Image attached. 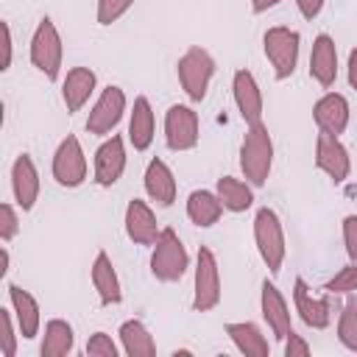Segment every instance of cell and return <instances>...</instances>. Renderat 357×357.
<instances>
[{
	"label": "cell",
	"instance_id": "cell-1",
	"mask_svg": "<svg viewBox=\"0 0 357 357\" xmlns=\"http://www.w3.org/2000/svg\"><path fill=\"white\" fill-rule=\"evenodd\" d=\"M273 167V139L265 123L245 126V137L240 145V170L251 187H262Z\"/></svg>",
	"mask_w": 357,
	"mask_h": 357
},
{
	"label": "cell",
	"instance_id": "cell-2",
	"mask_svg": "<svg viewBox=\"0 0 357 357\" xmlns=\"http://www.w3.org/2000/svg\"><path fill=\"white\" fill-rule=\"evenodd\" d=\"M61 61H64L61 33L50 17H42L33 28V36H31V64L47 81H56L61 73Z\"/></svg>",
	"mask_w": 357,
	"mask_h": 357
},
{
	"label": "cell",
	"instance_id": "cell-3",
	"mask_svg": "<svg viewBox=\"0 0 357 357\" xmlns=\"http://www.w3.org/2000/svg\"><path fill=\"white\" fill-rule=\"evenodd\" d=\"M254 243H257V251H259V259L265 262V268L271 273H279L284 254H287V245H284L282 220L271 206H262L254 215Z\"/></svg>",
	"mask_w": 357,
	"mask_h": 357
},
{
	"label": "cell",
	"instance_id": "cell-4",
	"mask_svg": "<svg viewBox=\"0 0 357 357\" xmlns=\"http://www.w3.org/2000/svg\"><path fill=\"white\" fill-rule=\"evenodd\" d=\"M190 268V254L173 229H162L151 251V273L159 282H178Z\"/></svg>",
	"mask_w": 357,
	"mask_h": 357
},
{
	"label": "cell",
	"instance_id": "cell-5",
	"mask_svg": "<svg viewBox=\"0 0 357 357\" xmlns=\"http://www.w3.org/2000/svg\"><path fill=\"white\" fill-rule=\"evenodd\" d=\"M298 47H301V36L298 31L287 28V25H273L265 31L262 36V50H265V59L271 61L273 67V75L279 81L290 78L296 73V64H298Z\"/></svg>",
	"mask_w": 357,
	"mask_h": 357
},
{
	"label": "cell",
	"instance_id": "cell-6",
	"mask_svg": "<svg viewBox=\"0 0 357 357\" xmlns=\"http://www.w3.org/2000/svg\"><path fill=\"white\" fill-rule=\"evenodd\" d=\"M176 73H178V84L184 89V95L192 100V103H201L206 98V89L215 78V59L204 50V47H190L178 64H176Z\"/></svg>",
	"mask_w": 357,
	"mask_h": 357
},
{
	"label": "cell",
	"instance_id": "cell-7",
	"mask_svg": "<svg viewBox=\"0 0 357 357\" xmlns=\"http://www.w3.org/2000/svg\"><path fill=\"white\" fill-rule=\"evenodd\" d=\"M220 304V268L212 248L201 245L195 254V273H192V310L209 312Z\"/></svg>",
	"mask_w": 357,
	"mask_h": 357
},
{
	"label": "cell",
	"instance_id": "cell-8",
	"mask_svg": "<svg viewBox=\"0 0 357 357\" xmlns=\"http://www.w3.org/2000/svg\"><path fill=\"white\" fill-rule=\"evenodd\" d=\"M50 173H53V178H56V184H61V187H67V190L81 187V184L86 181V153H84L78 137L67 134V137L56 145Z\"/></svg>",
	"mask_w": 357,
	"mask_h": 357
},
{
	"label": "cell",
	"instance_id": "cell-9",
	"mask_svg": "<svg viewBox=\"0 0 357 357\" xmlns=\"http://www.w3.org/2000/svg\"><path fill=\"white\" fill-rule=\"evenodd\" d=\"M201 137L198 112L184 103H173L165 114V142L170 151H192Z\"/></svg>",
	"mask_w": 357,
	"mask_h": 357
},
{
	"label": "cell",
	"instance_id": "cell-10",
	"mask_svg": "<svg viewBox=\"0 0 357 357\" xmlns=\"http://www.w3.org/2000/svg\"><path fill=\"white\" fill-rule=\"evenodd\" d=\"M126 103H128V100H126V92H123L120 86L109 84V86L98 95V100L92 103V109H89L86 131H89V134H98V137H109V134L117 128V123L123 120Z\"/></svg>",
	"mask_w": 357,
	"mask_h": 357
},
{
	"label": "cell",
	"instance_id": "cell-11",
	"mask_svg": "<svg viewBox=\"0 0 357 357\" xmlns=\"http://www.w3.org/2000/svg\"><path fill=\"white\" fill-rule=\"evenodd\" d=\"M315 165L321 173H326L335 184L346 181L351 173V156L346 151V145L340 142V137L321 131L315 139Z\"/></svg>",
	"mask_w": 357,
	"mask_h": 357
},
{
	"label": "cell",
	"instance_id": "cell-12",
	"mask_svg": "<svg viewBox=\"0 0 357 357\" xmlns=\"http://www.w3.org/2000/svg\"><path fill=\"white\" fill-rule=\"evenodd\" d=\"M231 95H234V106L240 112V120L245 126L262 123V112H265V100H262V89L254 78L251 70H237L231 78Z\"/></svg>",
	"mask_w": 357,
	"mask_h": 357
},
{
	"label": "cell",
	"instance_id": "cell-13",
	"mask_svg": "<svg viewBox=\"0 0 357 357\" xmlns=\"http://www.w3.org/2000/svg\"><path fill=\"white\" fill-rule=\"evenodd\" d=\"M126 142L120 134H109L95 151V184L112 187L126 170Z\"/></svg>",
	"mask_w": 357,
	"mask_h": 357
},
{
	"label": "cell",
	"instance_id": "cell-14",
	"mask_svg": "<svg viewBox=\"0 0 357 357\" xmlns=\"http://www.w3.org/2000/svg\"><path fill=\"white\" fill-rule=\"evenodd\" d=\"M259 310H262V318H265V324L276 340H284L293 332L290 307H287L282 290L268 279L262 282V290H259Z\"/></svg>",
	"mask_w": 357,
	"mask_h": 357
},
{
	"label": "cell",
	"instance_id": "cell-15",
	"mask_svg": "<svg viewBox=\"0 0 357 357\" xmlns=\"http://www.w3.org/2000/svg\"><path fill=\"white\" fill-rule=\"evenodd\" d=\"M39 170L36 162L31 159V153H20L11 165V192H14V204L28 212L33 209L36 198H39Z\"/></svg>",
	"mask_w": 357,
	"mask_h": 357
},
{
	"label": "cell",
	"instance_id": "cell-16",
	"mask_svg": "<svg viewBox=\"0 0 357 357\" xmlns=\"http://www.w3.org/2000/svg\"><path fill=\"white\" fill-rule=\"evenodd\" d=\"M310 75L315 84L329 89L337 81V45L329 33H318L310 50Z\"/></svg>",
	"mask_w": 357,
	"mask_h": 357
},
{
	"label": "cell",
	"instance_id": "cell-17",
	"mask_svg": "<svg viewBox=\"0 0 357 357\" xmlns=\"http://www.w3.org/2000/svg\"><path fill=\"white\" fill-rule=\"evenodd\" d=\"M293 304H296L298 318L307 326H312V329H326L329 326V321H332V304L326 298L312 296V290L307 287V282L301 276H296V282H293Z\"/></svg>",
	"mask_w": 357,
	"mask_h": 357
},
{
	"label": "cell",
	"instance_id": "cell-18",
	"mask_svg": "<svg viewBox=\"0 0 357 357\" xmlns=\"http://www.w3.org/2000/svg\"><path fill=\"white\" fill-rule=\"evenodd\" d=\"M6 290H8V307H11L14 318H17L20 335H22L25 340H33V337L39 335V326H42V310H39V301H36L28 290H22L20 284H11V282H8Z\"/></svg>",
	"mask_w": 357,
	"mask_h": 357
},
{
	"label": "cell",
	"instance_id": "cell-19",
	"mask_svg": "<svg viewBox=\"0 0 357 357\" xmlns=\"http://www.w3.org/2000/svg\"><path fill=\"white\" fill-rule=\"evenodd\" d=\"M349 114H351L349 112V100L340 92H326L312 106V117H315L318 131H326V134H335V137H340L346 131Z\"/></svg>",
	"mask_w": 357,
	"mask_h": 357
},
{
	"label": "cell",
	"instance_id": "cell-20",
	"mask_svg": "<svg viewBox=\"0 0 357 357\" xmlns=\"http://www.w3.org/2000/svg\"><path fill=\"white\" fill-rule=\"evenodd\" d=\"M159 231L162 229L156 223L153 209L145 201L131 198L128 206H126V234H128V240H134L137 245H153Z\"/></svg>",
	"mask_w": 357,
	"mask_h": 357
},
{
	"label": "cell",
	"instance_id": "cell-21",
	"mask_svg": "<svg viewBox=\"0 0 357 357\" xmlns=\"http://www.w3.org/2000/svg\"><path fill=\"white\" fill-rule=\"evenodd\" d=\"M95 86H98V75L89 67H73V70H67V75L61 81V100H64L67 112L70 114L73 112H81L89 103Z\"/></svg>",
	"mask_w": 357,
	"mask_h": 357
},
{
	"label": "cell",
	"instance_id": "cell-22",
	"mask_svg": "<svg viewBox=\"0 0 357 357\" xmlns=\"http://www.w3.org/2000/svg\"><path fill=\"white\" fill-rule=\"evenodd\" d=\"M89 276H92V287H95L100 304L109 307V304H120V301H123L120 276H117V271H114V265H112V257H109L106 251H98V254H95V262H92Z\"/></svg>",
	"mask_w": 357,
	"mask_h": 357
},
{
	"label": "cell",
	"instance_id": "cell-23",
	"mask_svg": "<svg viewBox=\"0 0 357 357\" xmlns=\"http://www.w3.org/2000/svg\"><path fill=\"white\" fill-rule=\"evenodd\" d=\"M142 181H145L148 198L156 201L159 206H170V204L176 201L178 187H176V176H173V170L167 167V162L151 159L148 167H145V178H142Z\"/></svg>",
	"mask_w": 357,
	"mask_h": 357
},
{
	"label": "cell",
	"instance_id": "cell-24",
	"mask_svg": "<svg viewBox=\"0 0 357 357\" xmlns=\"http://www.w3.org/2000/svg\"><path fill=\"white\" fill-rule=\"evenodd\" d=\"M153 137H156V117H153V109H151L148 98L139 95L134 100L131 117H128V142L134 145V151H148Z\"/></svg>",
	"mask_w": 357,
	"mask_h": 357
},
{
	"label": "cell",
	"instance_id": "cell-25",
	"mask_svg": "<svg viewBox=\"0 0 357 357\" xmlns=\"http://www.w3.org/2000/svg\"><path fill=\"white\" fill-rule=\"evenodd\" d=\"M226 335L229 340L234 343V349L245 357H268L271 354V346L265 340V335L259 332L257 324L251 321H234V324H226Z\"/></svg>",
	"mask_w": 357,
	"mask_h": 357
},
{
	"label": "cell",
	"instance_id": "cell-26",
	"mask_svg": "<svg viewBox=\"0 0 357 357\" xmlns=\"http://www.w3.org/2000/svg\"><path fill=\"white\" fill-rule=\"evenodd\" d=\"M220 215H223V204H220L218 192L192 190L187 195V218H190V223H195L201 229H209V226H215L220 220Z\"/></svg>",
	"mask_w": 357,
	"mask_h": 357
},
{
	"label": "cell",
	"instance_id": "cell-27",
	"mask_svg": "<svg viewBox=\"0 0 357 357\" xmlns=\"http://www.w3.org/2000/svg\"><path fill=\"white\" fill-rule=\"evenodd\" d=\"M75 349V335L73 326L64 318H50L45 324V335H42V346L39 354L42 357H67Z\"/></svg>",
	"mask_w": 357,
	"mask_h": 357
},
{
	"label": "cell",
	"instance_id": "cell-28",
	"mask_svg": "<svg viewBox=\"0 0 357 357\" xmlns=\"http://www.w3.org/2000/svg\"><path fill=\"white\" fill-rule=\"evenodd\" d=\"M120 343H123V351L128 357H153L156 354V343H153V335L148 332V326L139 321V318H128L123 321L120 326Z\"/></svg>",
	"mask_w": 357,
	"mask_h": 357
},
{
	"label": "cell",
	"instance_id": "cell-29",
	"mask_svg": "<svg viewBox=\"0 0 357 357\" xmlns=\"http://www.w3.org/2000/svg\"><path fill=\"white\" fill-rule=\"evenodd\" d=\"M215 192L223 204L226 212H245L254 204V190L248 181L234 178V176H220L215 184Z\"/></svg>",
	"mask_w": 357,
	"mask_h": 357
},
{
	"label": "cell",
	"instance_id": "cell-30",
	"mask_svg": "<svg viewBox=\"0 0 357 357\" xmlns=\"http://www.w3.org/2000/svg\"><path fill=\"white\" fill-rule=\"evenodd\" d=\"M337 340L357 354V298H351L337 318Z\"/></svg>",
	"mask_w": 357,
	"mask_h": 357
},
{
	"label": "cell",
	"instance_id": "cell-31",
	"mask_svg": "<svg viewBox=\"0 0 357 357\" xmlns=\"http://www.w3.org/2000/svg\"><path fill=\"white\" fill-rule=\"evenodd\" d=\"M0 329H3V335H0V349H3V357H14L17 354V332H20V326H17V318H14V312H11V307H3L0 310Z\"/></svg>",
	"mask_w": 357,
	"mask_h": 357
},
{
	"label": "cell",
	"instance_id": "cell-32",
	"mask_svg": "<svg viewBox=\"0 0 357 357\" xmlns=\"http://www.w3.org/2000/svg\"><path fill=\"white\" fill-rule=\"evenodd\" d=\"M131 6H134V0H98L95 20H98L100 25H112V22H117Z\"/></svg>",
	"mask_w": 357,
	"mask_h": 357
},
{
	"label": "cell",
	"instance_id": "cell-33",
	"mask_svg": "<svg viewBox=\"0 0 357 357\" xmlns=\"http://www.w3.org/2000/svg\"><path fill=\"white\" fill-rule=\"evenodd\" d=\"M329 293H357V262L340 268L329 282H326Z\"/></svg>",
	"mask_w": 357,
	"mask_h": 357
},
{
	"label": "cell",
	"instance_id": "cell-34",
	"mask_svg": "<svg viewBox=\"0 0 357 357\" xmlns=\"http://www.w3.org/2000/svg\"><path fill=\"white\" fill-rule=\"evenodd\" d=\"M20 231V215H17V204L6 201L0 204V240L3 243H11Z\"/></svg>",
	"mask_w": 357,
	"mask_h": 357
},
{
	"label": "cell",
	"instance_id": "cell-35",
	"mask_svg": "<svg viewBox=\"0 0 357 357\" xmlns=\"http://www.w3.org/2000/svg\"><path fill=\"white\" fill-rule=\"evenodd\" d=\"M84 351H86V357H117V354H120V351H117V343H114L112 335H106V332L89 335Z\"/></svg>",
	"mask_w": 357,
	"mask_h": 357
},
{
	"label": "cell",
	"instance_id": "cell-36",
	"mask_svg": "<svg viewBox=\"0 0 357 357\" xmlns=\"http://www.w3.org/2000/svg\"><path fill=\"white\" fill-rule=\"evenodd\" d=\"M343 245L351 262H357V215L343 218Z\"/></svg>",
	"mask_w": 357,
	"mask_h": 357
},
{
	"label": "cell",
	"instance_id": "cell-37",
	"mask_svg": "<svg viewBox=\"0 0 357 357\" xmlns=\"http://www.w3.org/2000/svg\"><path fill=\"white\" fill-rule=\"evenodd\" d=\"M312 349H310V343L304 340V335H296V332H290L287 337H284V357H307Z\"/></svg>",
	"mask_w": 357,
	"mask_h": 357
},
{
	"label": "cell",
	"instance_id": "cell-38",
	"mask_svg": "<svg viewBox=\"0 0 357 357\" xmlns=\"http://www.w3.org/2000/svg\"><path fill=\"white\" fill-rule=\"evenodd\" d=\"M11 56H14V39H11V25L3 22V61H0V70L6 73L11 67Z\"/></svg>",
	"mask_w": 357,
	"mask_h": 357
},
{
	"label": "cell",
	"instance_id": "cell-39",
	"mask_svg": "<svg viewBox=\"0 0 357 357\" xmlns=\"http://www.w3.org/2000/svg\"><path fill=\"white\" fill-rule=\"evenodd\" d=\"M296 6H298V14L304 20H315L324 8V0H296Z\"/></svg>",
	"mask_w": 357,
	"mask_h": 357
},
{
	"label": "cell",
	"instance_id": "cell-40",
	"mask_svg": "<svg viewBox=\"0 0 357 357\" xmlns=\"http://www.w3.org/2000/svg\"><path fill=\"white\" fill-rule=\"evenodd\" d=\"M346 78H349V86L357 89V47L349 50V64H346Z\"/></svg>",
	"mask_w": 357,
	"mask_h": 357
},
{
	"label": "cell",
	"instance_id": "cell-41",
	"mask_svg": "<svg viewBox=\"0 0 357 357\" xmlns=\"http://www.w3.org/2000/svg\"><path fill=\"white\" fill-rule=\"evenodd\" d=\"M282 0H251V8L257 11V14H262V11H268V8H273V6H279Z\"/></svg>",
	"mask_w": 357,
	"mask_h": 357
},
{
	"label": "cell",
	"instance_id": "cell-42",
	"mask_svg": "<svg viewBox=\"0 0 357 357\" xmlns=\"http://www.w3.org/2000/svg\"><path fill=\"white\" fill-rule=\"evenodd\" d=\"M8 268H11V254H8V245H3V268H0V273L6 276Z\"/></svg>",
	"mask_w": 357,
	"mask_h": 357
}]
</instances>
